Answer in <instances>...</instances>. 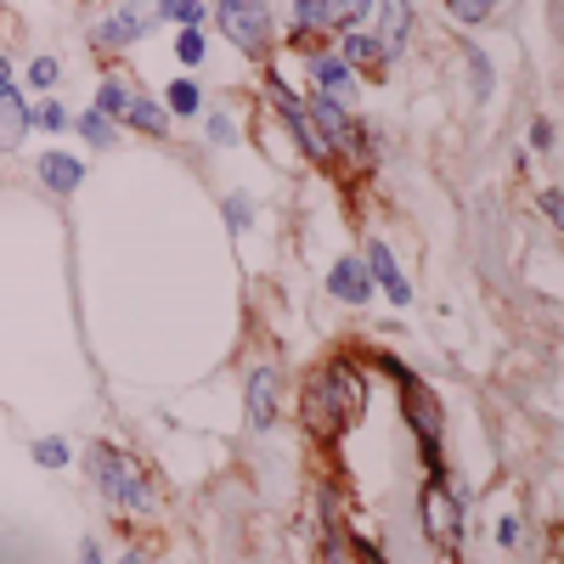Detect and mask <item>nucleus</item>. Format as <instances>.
Segmentation results:
<instances>
[{
    "instance_id": "25",
    "label": "nucleus",
    "mask_w": 564,
    "mask_h": 564,
    "mask_svg": "<svg viewBox=\"0 0 564 564\" xmlns=\"http://www.w3.org/2000/svg\"><path fill=\"white\" fill-rule=\"evenodd\" d=\"M23 79H29L34 90H57V85H63V63H57V57H34Z\"/></svg>"
},
{
    "instance_id": "15",
    "label": "nucleus",
    "mask_w": 564,
    "mask_h": 564,
    "mask_svg": "<svg viewBox=\"0 0 564 564\" xmlns=\"http://www.w3.org/2000/svg\"><path fill=\"white\" fill-rule=\"evenodd\" d=\"M40 186H45V193H57V198L79 193V186H85V159H74V153H45V159H40Z\"/></svg>"
},
{
    "instance_id": "8",
    "label": "nucleus",
    "mask_w": 564,
    "mask_h": 564,
    "mask_svg": "<svg viewBox=\"0 0 564 564\" xmlns=\"http://www.w3.org/2000/svg\"><path fill=\"white\" fill-rule=\"evenodd\" d=\"M305 68H311V97H334V102H350V97H356V68L334 52V40L311 45Z\"/></svg>"
},
{
    "instance_id": "17",
    "label": "nucleus",
    "mask_w": 564,
    "mask_h": 564,
    "mask_svg": "<svg viewBox=\"0 0 564 564\" xmlns=\"http://www.w3.org/2000/svg\"><path fill=\"white\" fill-rule=\"evenodd\" d=\"M124 124L130 130H141V135H170V108L159 102V97H148V90H135V97H130V108H124Z\"/></svg>"
},
{
    "instance_id": "11",
    "label": "nucleus",
    "mask_w": 564,
    "mask_h": 564,
    "mask_svg": "<svg viewBox=\"0 0 564 564\" xmlns=\"http://www.w3.org/2000/svg\"><path fill=\"white\" fill-rule=\"evenodd\" d=\"M327 294H334L339 305H350V311L372 305V276H367L361 254H339L334 265H327Z\"/></svg>"
},
{
    "instance_id": "16",
    "label": "nucleus",
    "mask_w": 564,
    "mask_h": 564,
    "mask_svg": "<svg viewBox=\"0 0 564 564\" xmlns=\"http://www.w3.org/2000/svg\"><path fill=\"white\" fill-rule=\"evenodd\" d=\"M384 40V52L401 57L406 40H412V0H379V29H372Z\"/></svg>"
},
{
    "instance_id": "23",
    "label": "nucleus",
    "mask_w": 564,
    "mask_h": 564,
    "mask_svg": "<svg viewBox=\"0 0 564 564\" xmlns=\"http://www.w3.org/2000/svg\"><path fill=\"white\" fill-rule=\"evenodd\" d=\"M441 7L452 12V23H463V29H480V23L497 12V0H441Z\"/></svg>"
},
{
    "instance_id": "24",
    "label": "nucleus",
    "mask_w": 564,
    "mask_h": 564,
    "mask_svg": "<svg viewBox=\"0 0 564 564\" xmlns=\"http://www.w3.org/2000/svg\"><path fill=\"white\" fill-rule=\"evenodd\" d=\"M34 130H52V135H57V130H74V113L52 97V90H45V102L34 108Z\"/></svg>"
},
{
    "instance_id": "19",
    "label": "nucleus",
    "mask_w": 564,
    "mask_h": 564,
    "mask_svg": "<svg viewBox=\"0 0 564 564\" xmlns=\"http://www.w3.org/2000/svg\"><path fill=\"white\" fill-rule=\"evenodd\" d=\"M204 57H209L204 23H181V34H175V63H181V68H204Z\"/></svg>"
},
{
    "instance_id": "29",
    "label": "nucleus",
    "mask_w": 564,
    "mask_h": 564,
    "mask_svg": "<svg viewBox=\"0 0 564 564\" xmlns=\"http://www.w3.org/2000/svg\"><path fill=\"white\" fill-rule=\"evenodd\" d=\"M367 367H379V372H390L395 384H406V379H412V367H406L401 356H390V350H367Z\"/></svg>"
},
{
    "instance_id": "21",
    "label": "nucleus",
    "mask_w": 564,
    "mask_h": 564,
    "mask_svg": "<svg viewBox=\"0 0 564 564\" xmlns=\"http://www.w3.org/2000/svg\"><path fill=\"white\" fill-rule=\"evenodd\" d=\"M148 7H153L164 23H204V18H209V0H148Z\"/></svg>"
},
{
    "instance_id": "27",
    "label": "nucleus",
    "mask_w": 564,
    "mask_h": 564,
    "mask_svg": "<svg viewBox=\"0 0 564 564\" xmlns=\"http://www.w3.org/2000/svg\"><path fill=\"white\" fill-rule=\"evenodd\" d=\"M34 463L40 468H68L74 452H68V441H34Z\"/></svg>"
},
{
    "instance_id": "22",
    "label": "nucleus",
    "mask_w": 564,
    "mask_h": 564,
    "mask_svg": "<svg viewBox=\"0 0 564 564\" xmlns=\"http://www.w3.org/2000/svg\"><path fill=\"white\" fill-rule=\"evenodd\" d=\"M220 215H226V231H231V238H243V231L254 226V198H249V193H226Z\"/></svg>"
},
{
    "instance_id": "12",
    "label": "nucleus",
    "mask_w": 564,
    "mask_h": 564,
    "mask_svg": "<svg viewBox=\"0 0 564 564\" xmlns=\"http://www.w3.org/2000/svg\"><path fill=\"white\" fill-rule=\"evenodd\" d=\"M361 265H367V276H372V289H384V294H390V305H412V282L401 276L390 243H367Z\"/></svg>"
},
{
    "instance_id": "14",
    "label": "nucleus",
    "mask_w": 564,
    "mask_h": 564,
    "mask_svg": "<svg viewBox=\"0 0 564 564\" xmlns=\"http://www.w3.org/2000/svg\"><path fill=\"white\" fill-rule=\"evenodd\" d=\"M130 97H135V79H130L124 68H108V74L97 79V97H90V108H97L102 119H113V124H124Z\"/></svg>"
},
{
    "instance_id": "33",
    "label": "nucleus",
    "mask_w": 564,
    "mask_h": 564,
    "mask_svg": "<svg viewBox=\"0 0 564 564\" xmlns=\"http://www.w3.org/2000/svg\"><path fill=\"white\" fill-rule=\"evenodd\" d=\"M7 85H12V63H7V57H0V90H7Z\"/></svg>"
},
{
    "instance_id": "5",
    "label": "nucleus",
    "mask_w": 564,
    "mask_h": 564,
    "mask_svg": "<svg viewBox=\"0 0 564 564\" xmlns=\"http://www.w3.org/2000/svg\"><path fill=\"white\" fill-rule=\"evenodd\" d=\"M417 525H423V542H430L441 558H457L463 553V531H468V508L463 497L452 491L446 475H430L417 491Z\"/></svg>"
},
{
    "instance_id": "9",
    "label": "nucleus",
    "mask_w": 564,
    "mask_h": 564,
    "mask_svg": "<svg viewBox=\"0 0 564 564\" xmlns=\"http://www.w3.org/2000/svg\"><path fill=\"white\" fill-rule=\"evenodd\" d=\"M334 52L356 68V79H367V85H384V74H390V52H384V40L379 34H356V29H345V34H334Z\"/></svg>"
},
{
    "instance_id": "2",
    "label": "nucleus",
    "mask_w": 564,
    "mask_h": 564,
    "mask_svg": "<svg viewBox=\"0 0 564 564\" xmlns=\"http://www.w3.org/2000/svg\"><path fill=\"white\" fill-rule=\"evenodd\" d=\"M85 468H90V486H97L113 508H124V513H159V480H153V468L141 463V457H130L124 446H90V457H85Z\"/></svg>"
},
{
    "instance_id": "30",
    "label": "nucleus",
    "mask_w": 564,
    "mask_h": 564,
    "mask_svg": "<svg viewBox=\"0 0 564 564\" xmlns=\"http://www.w3.org/2000/svg\"><path fill=\"white\" fill-rule=\"evenodd\" d=\"M468 74H475V97H491V63L480 45H468Z\"/></svg>"
},
{
    "instance_id": "20",
    "label": "nucleus",
    "mask_w": 564,
    "mask_h": 564,
    "mask_svg": "<svg viewBox=\"0 0 564 564\" xmlns=\"http://www.w3.org/2000/svg\"><path fill=\"white\" fill-rule=\"evenodd\" d=\"M74 130H79V135H85V141H90V148H97V153H108V148H113V141H119V130H113V119H102L97 108H85V113L74 119Z\"/></svg>"
},
{
    "instance_id": "3",
    "label": "nucleus",
    "mask_w": 564,
    "mask_h": 564,
    "mask_svg": "<svg viewBox=\"0 0 564 564\" xmlns=\"http://www.w3.org/2000/svg\"><path fill=\"white\" fill-rule=\"evenodd\" d=\"M209 12H215V29L231 40V52H243L249 63H271V52L282 45L271 0H209Z\"/></svg>"
},
{
    "instance_id": "18",
    "label": "nucleus",
    "mask_w": 564,
    "mask_h": 564,
    "mask_svg": "<svg viewBox=\"0 0 564 564\" xmlns=\"http://www.w3.org/2000/svg\"><path fill=\"white\" fill-rule=\"evenodd\" d=\"M164 108H170V119H198V113H204V90H198V79H170Z\"/></svg>"
},
{
    "instance_id": "4",
    "label": "nucleus",
    "mask_w": 564,
    "mask_h": 564,
    "mask_svg": "<svg viewBox=\"0 0 564 564\" xmlns=\"http://www.w3.org/2000/svg\"><path fill=\"white\" fill-rule=\"evenodd\" d=\"M367 12H372V0H289V34H282V45L311 52V45H327L334 34L356 29Z\"/></svg>"
},
{
    "instance_id": "13",
    "label": "nucleus",
    "mask_w": 564,
    "mask_h": 564,
    "mask_svg": "<svg viewBox=\"0 0 564 564\" xmlns=\"http://www.w3.org/2000/svg\"><path fill=\"white\" fill-rule=\"evenodd\" d=\"M29 130H34V102L18 85H7L0 90V153H18Z\"/></svg>"
},
{
    "instance_id": "26",
    "label": "nucleus",
    "mask_w": 564,
    "mask_h": 564,
    "mask_svg": "<svg viewBox=\"0 0 564 564\" xmlns=\"http://www.w3.org/2000/svg\"><path fill=\"white\" fill-rule=\"evenodd\" d=\"M204 124H209V141H215V148H238V141H243L238 119H231V113H220V108H215V113H209Z\"/></svg>"
},
{
    "instance_id": "7",
    "label": "nucleus",
    "mask_w": 564,
    "mask_h": 564,
    "mask_svg": "<svg viewBox=\"0 0 564 564\" xmlns=\"http://www.w3.org/2000/svg\"><path fill=\"white\" fill-rule=\"evenodd\" d=\"M148 29H153L148 0H119L113 12H102L90 23V45H97V52H130L135 40H148Z\"/></svg>"
},
{
    "instance_id": "1",
    "label": "nucleus",
    "mask_w": 564,
    "mask_h": 564,
    "mask_svg": "<svg viewBox=\"0 0 564 564\" xmlns=\"http://www.w3.org/2000/svg\"><path fill=\"white\" fill-rule=\"evenodd\" d=\"M361 412H367V379H361L356 356H327L300 384V423L322 446H334L345 430H356Z\"/></svg>"
},
{
    "instance_id": "32",
    "label": "nucleus",
    "mask_w": 564,
    "mask_h": 564,
    "mask_svg": "<svg viewBox=\"0 0 564 564\" xmlns=\"http://www.w3.org/2000/svg\"><path fill=\"white\" fill-rule=\"evenodd\" d=\"M531 148H536V153L553 148V119H536V124H531Z\"/></svg>"
},
{
    "instance_id": "6",
    "label": "nucleus",
    "mask_w": 564,
    "mask_h": 564,
    "mask_svg": "<svg viewBox=\"0 0 564 564\" xmlns=\"http://www.w3.org/2000/svg\"><path fill=\"white\" fill-rule=\"evenodd\" d=\"M401 417H406V430H412V441H417V452H423V463H430V475H446V457H441V435H446V417H441V401H435V390L417 379L401 384Z\"/></svg>"
},
{
    "instance_id": "31",
    "label": "nucleus",
    "mask_w": 564,
    "mask_h": 564,
    "mask_svg": "<svg viewBox=\"0 0 564 564\" xmlns=\"http://www.w3.org/2000/svg\"><path fill=\"white\" fill-rule=\"evenodd\" d=\"M536 204H542V220L547 226H564V193H558V186H542Z\"/></svg>"
},
{
    "instance_id": "34",
    "label": "nucleus",
    "mask_w": 564,
    "mask_h": 564,
    "mask_svg": "<svg viewBox=\"0 0 564 564\" xmlns=\"http://www.w3.org/2000/svg\"><path fill=\"white\" fill-rule=\"evenodd\" d=\"M0 7H7V0H0Z\"/></svg>"
},
{
    "instance_id": "10",
    "label": "nucleus",
    "mask_w": 564,
    "mask_h": 564,
    "mask_svg": "<svg viewBox=\"0 0 564 564\" xmlns=\"http://www.w3.org/2000/svg\"><path fill=\"white\" fill-rule=\"evenodd\" d=\"M243 401H249V430L265 435L276 430V406H282V372L276 367H254L249 384H243Z\"/></svg>"
},
{
    "instance_id": "28",
    "label": "nucleus",
    "mask_w": 564,
    "mask_h": 564,
    "mask_svg": "<svg viewBox=\"0 0 564 564\" xmlns=\"http://www.w3.org/2000/svg\"><path fill=\"white\" fill-rule=\"evenodd\" d=\"M520 542H525V520H520V513H502V520H497V547L513 553Z\"/></svg>"
}]
</instances>
